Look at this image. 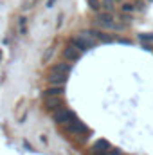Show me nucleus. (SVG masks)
<instances>
[{
	"label": "nucleus",
	"instance_id": "obj_1",
	"mask_svg": "<svg viewBox=\"0 0 153 155\" xmlns=\"http://www.w3.org/2000/svg\"><path fill=\"white\" fill-rule=\"evenodd\" d=\"M60 130H61V134H67V135H70V137L88 135V134H90L88 126H86L83 121H79L77 116L74 117V119H70V121H67L65 124H61V126H60Z\"/></svg>",
	"mask_w": 153,
	"mask_h": 155
},
{
	"label": "nucleus",
	"instance_id": "obj_2",
	"mask_svg": "<svg viewBox=\"0 0 153 155\" xmlns=\"http://www.w3.org/2000/svg\"><path fill=\"white\" fill-rule=\"evenodd\" d=\"M94 25H96L97 29H103V31H114V25H115L114 13H110V11H99V13L96 15Z\"/></svg>",
	"mask_w": 153,
	"mask_h": 155
},
{
	"label": "nucleus",
	"instance_id": "obj_3",
	"mask_svg": "<svg viewBox=\"0 0 153 155\" xmlns=\"http://www.w3.org/2000/svg\"><path fill=\"white\" fill-rule=\"evenodd\" d=\"M70 43L72 45H76L77 49L83 52V51H88V49H94L96 47V43H97V40L94 38L92 35H88L86 31H83V33H79L76 35L74 38L70 40Z\"/></svg>",
	"mask_w": 153,
	"mask_h": 155
},
{
	"label": "nucleus",
	"instance_id": "obj_4",
	"mask_svg": "<svg viewBox=\"0 0 153 155\" xmlns=\"http://www.w3.org/2000/svg\"><path fill=\"white\" fill-rule=\"evenodd\" d=\"M43 107H45V110L47 112H58L60 108H63L65 107V101H63V97L61 96H52V97H43Z\"/></svg>",
	"mask_w": 153,
	"mask_h": 155
},
{
	"label": "nucleus",
	"instance_id": "obj_5",
	"mask_svg": "<svg viewBox=\"0 0 153 155\" xmlns=\"http://www.w3.org/2000/svg\"><path fill=\"white\" fill-rule=\"evenodd\" d=\"M90 150H92L90 155H108L110 150H112V144L106 139H97V141H94V144H92Z\"/></svg>",
	"mask_w": 153,
	"mask_h": 155
},
{
	"label": "nucleus",
	"instance_id": "obj_6",
	"mask_svg": "<svg viewBox=\"0 0 153 155\" xmlns=\"http://www.w3.org/2000/svg\"><path fill=\"white\" fill-rule=\"evenodd\" d=\"M74 117H76V114H74L72 110L65 108V107H63V108H60L58 112H54V114H52V119H54V123H56V124H60V126H61V124H65L67 121L74 119Z\"/></svg>",
	"mask_w": 153,
	"mask_h": 155
},
{
	"label": "nucleus",
	"instance_id": "obj_7",
	"mask_svg": "<svg viewBox=\"0 0 153 155\" xmlns=\"http://www.w3.org/2000/svg\"><path fill=\"white\" fill-rule=\"evenodd\" d=\"M61 54H63V58H65L67 61H77V60L81 58V51L77 49L76 45H72V43L65 45L63 51H61Z\"/></svg>",
	"mask_w": 153,
	"mask_h": 155
},
{
	"label": "nucleus",
	"instance_id": "obj_8",
	"mask_svg": "<svg viewBox=\"0 0 153 155\" xmlns=\"http://www.w3.org/2000/svg\"><path fill=\"white\" fill-rule=\"evenodd\" d=\"M70 63H65V61H58V63H54L50 69H49V72H52V74H63V76H69V72H70Z\"/></svg>",
	"mask_w": 153,
	"mask_h": 155
},
{
	"label": "nucleus",
	"instance_id": "obj_9",
	"mask_svg": "<svg viewBox=\"0 0 153 155\" xmlns=\"http://www.w3.org/2000/svg\"><path fill=\"white\" fill-rule=\"evenodd\" d=\"M88 35H92L96 40H99V41H103V43H108V41H114V38L110 36V35H106L103 29H97V27H92V29H88L86 31Z\"/></svg>",
	"mask_w": 153,
	"mask_h": 155
},
{
	"label": "nucleus",
	"instance_id": "obj_10",
	"mask_svg": "<svg viewBox=\"0 0 153 155\" xmlns=\"http://www.w3.org/2000/svg\"><path fill=\"white\" fill-rule=\"evenodd\" d=\"M65 92V88H63V85H50V87H47L45 90H43V97H52V96H61Z\"/></svg>",
	"mask_w": 153,
	"mask_h": 155
},
{
	"label": "nucleus",
	"instance_id": "obj_11",
	"mask_svg": "<svg viewBox=\"0 0 153 155\" xmlns=\"http://www.w3.org/2000/svg\"><path fill=\"white\" fill-rule=\"evenodd\" d=\"M47 81H49V85H65L67 83V76H63V74H52V72H49L47 74Z\"/></svg>",
	"mask_w": 153,
	"mask_h": 155
},
{
	"label": "nucleus",
	"instance_id": "obj_12",
	"mask_svg": "<svg viewBox=\"0 0 153 155\" xmlns=\"http://www.w3.org/2000/svg\"><path fill=\"white\" fill-rule=\"evenodd\" d=\"M101 9H103V11H110V13H114L115 0H101Z\"/></svg>",
	"mask_w": 153,
	"mask_h": 155
},
{
	"label": "nucleus",
	"instance_id": "obj_13",
	"mask_svg": "<svg viewBox=\"0 0 153 155\" xmlns=\"http://www.w3.org/2000/svg\"><path fill=\"white\" fill-rule=\"evenodd\" d=\"M38 4V0H22V11H31V9H34V5Z\"/></svg>",
	"mask_w": 153,
	"mask_h": 155
},
{
	"label": "nucleus",
	"instance_id": "obj_14",
	"mask_svg": "<svg viewBox=\"0 0 153 155\" xmlns=\"http://www.w3.org/2000/svg\"><path fill=\"white\" fill-rule=\"evenodd\" d=\"M135 11V5H133V2H124L122 5H121V13H128V15H132Z\"/></svg>",
	"mask_w": 153,
	"mask_h": 155
},
{
	"label": "nucleus",
	"instance_id": "obj_15",
	"mask_svg": "<svg viewBox=\"0 0 153 155\" xmlns=\"http://www.w3.org/2000/svg\"><path fill=\"white\" fill-rule=\"evenodd\" d=\"M52 54H54V49H52V47H49V49H47V51L43 52V56H41V63H45V65H47V63L50 61Z\"/></svg>",
	"mask_w": 153,
	"mask_h": 155
},
{
	"label": "nucleus",
	"instance_id": "obj_16",
	"mask_svg": "<svg viewBox=\"0 0 153 155\" xmlns=\"http://www.w3.org/2000/svg\"><path fill=\"white\" fill-rule=\"evenodd\" d=\"M137 38L141 40L142 43H153V33H141V35H137Z\"/></svg>",
	"mask_w": 153,
	"mask_h": 155
},
{
	"label": "nucleus",
	"instance_id": "obj_17",
	"mask_svg": "<svg viewBox=\"0 0 153 155\" xmlns=\"http://www.w3.org/2000/svg\"><path fill=\"white\" fill-rule=\"evenodd\" d=\"M88 7H90V11L99 13L101 11V0H88Z\"/></svg>",
	"mask_w": 153,
	"mask_h": 155
},
{
	"label": "nucleus",
	"instance_id": "obj_18",
	"mask_svg": "<svg viewBox=\"0 0 153 155\" xmlns=\"http://www.w3.org/2000/svg\"><path fill=\"white\" fill-rule=\"evenodd\" d=\"M133 5H135V11H137V13H142V11L146 9V5H144V2H142V0L133 2Z\"/></svg>",
	"mask_w": 153,
	"mask_h": 155
},
{
	"label": "nucleus",
	"instance_id": "obj_19",
	"mask_svg": "<svg viewBox=\"0 0 153 155\" xmlns=\"http://www.w3.org/2000/svg\"><path fill=\"white\" fill-rule=\"evenodd\" d=\"M108 155H121V152H119V150H115V148H114V150H110V153H108Z\"/></svg>",
	"mask_w": 153,
	"mask_h": 155
},
{
	"label": "nucleus",
	"instance_id": "obj_20",
	"mask_svg": "<svg viewBox=\"0 0 153 155\" xmlns=\"http://www.w3.org/2000/svg\"><path fill=\"white\" fill-rule=\"evenodd\" d=\"M54 2H56V0H47V7H52V5H54Z\"/></svg>",
	"mask_w": 153,
	"mask_h": 155
},
{
	"label": "nucleus",
	"instance_id": "obj_21",
	"mask_svg": "<svg viewBox=\"0 0 153 155\" xmlns=\"http://www.w3.org/2000/svg\"><path fill=\"white\" fill-rule=\"evenodd\" d=\"M115 2H121V0H115Z\"/></svg>",
	"mask_w": 153,
	"mask_h": 155
},
{
	"label": "nucleus",
	"instance_id": "obj_22",
	"mask_svg": "<svg viewBox=\"0 0 153 155\" xmlns=\"http://www.w3.org/2000/svg\"><path fill=\"white\" fill-rule=\"evenodd\" d=\"M0 58H2V54H0Z\"/></svg>",
	"mask_w": 153,
	"mask_h": 155
},
{
	"label": "nucleus",
	"instance_id": "obj_23",
	"mask_svg": "<svg viewBox=\"0 0 153 155\" xmlns=\"http://www.w3.org/2000/svg\"><path fill=\"white\" fill-rule=\"evenodd\" d=\"M150 2H153V0H150Z\"/></svg>",
	"mask_w": 153,
	"mask_h": 155
}]
</instances>
